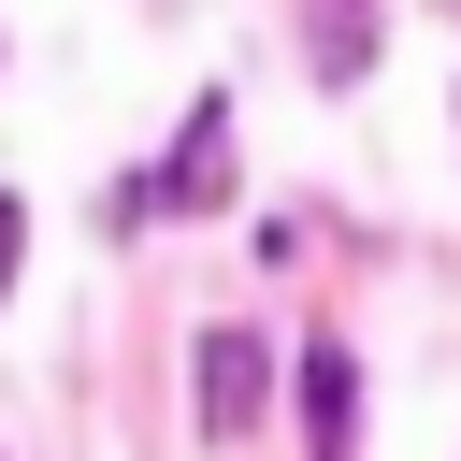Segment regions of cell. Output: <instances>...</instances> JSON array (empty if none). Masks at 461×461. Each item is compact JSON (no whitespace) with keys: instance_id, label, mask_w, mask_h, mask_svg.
Returning <instances> with one entry per match:
<instances>
[{"instance_id":"cell-1","label":"cell","mask_w":461,"mask_h":461,"mask_svg":"<svg viewBox=\"0 0 461 461\" xmlns=\"http://www.w3.org/2000/svg\"><path fill=\"white\" fill-rule=\"evenodd\" d=\"M216 187H230V101H202V115H187V144L158 158V187H115V216H158V202H173V216H202Z\"/></svg>"},{"instance_id":"cell-2","label":"cell","mask_w":461,"mask_h":461,"mask_svg":"<svg viewBox=\"0 0 461 461\" xmlns=\"http://www.w3.org/2000/svg\"><path fill=\"white\" fill-rule=\"evenodd\" d=\"M259 389H274V346H259V331H202V432H216V447L259 418Z\"/></svg>"},{"instance_id":"cell-3","label":"cell","mask_w":461,"mask_h":461,"mask_svg":"<svg viewBox=\"0 0 461 461\" xmlns=\"http://www.w3.org/2000/svg\"><path fill=\"white\" fill-rule=\"evenodd\" d=\"M346 447H360V360L303 346V461H346Z\"/></svg>"},{"instance_id":"cell-4","label":"cell","mask_w":461,"mask_h":461,"mask_svg":"<svg viewBox=\"0 0 461 461\" xmlns=\"http://www.w3.org/2000/svg\"><path fill=\"white\" fill-rule=\"evenodd\" d=\"M375 72V0H317V86H360Z\"/></svg>"},{"instance_id":"cell-5","label":"cell","mask_w":461,"mask_h":461,"mask_svg":"<svg viewBox=\"0 0 461 461\" xmlns=\"http://www.w3.org/2000/svg\"><path fill=\"white\" fill-rule=\"evenodd\" d=\"M14 245H29V216H14V202H0V274H14Z\"/></svg>"}]
</instances>
